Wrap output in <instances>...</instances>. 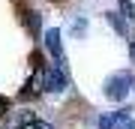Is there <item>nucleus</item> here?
I'll list each match as a JSON object with an SVG mask.
<instances>
[{
  "mask_svg": "<svg viewBox=\"0 0 135 129\" xmlns=\"http://www.w3.org/2000/svg\"><path fill=\"white\" fill-rule=\"evenodd\" d=\"M120 6H123V15H126V18H135V0H120Z\"/></svg>",
  "mask_w": 135,
  "mask_h": 129,
  "instance_id": "obj_10",
  "label": "nucleus"
},
{
  "mask_svg": "<svg viewBox=\"0 0 135 129\" xmlns=\"http://www.w3.org/2000/svg\"><path fill=\"white\" fill-rule=\"evenodd\" d=\"M96 126H99V129H114V114H102V117L96 120Z\"/></svg>",
  "mask_w": 135,
  "mask_h": 129,
  "instance_id": "obj_11",
  "label": "nucleus"
},
{
  "mask_svg": "<svg viewBox=\"0 0 135 129\" xmlns=\"http://www.w3.org/2000/svg\"><path fill=\"white\" fill-rule=\"evenodd\" d=\"M69 84L66 78V69H63V63H54V66H45V81H42V90L48 93H63Z\"/></svg>",
  "mask_w": 135,
  "mask_h": 129,
  "instance_id": "obj_2",
  "label": "nucleus"
},
{
  "mask_svg": "<svg viewBox=\"0 0 135 129\" xmlns=\"http://www.w3.org/2000/svg\"><path fill=\"white\" fill-rule=\"evenodd\" d=\"M3 114H6V102L0 99V117H3Z\"/></svg>",
  "mask_w": 135,
  "mask_h": 129,
  "instance_id": "obj_12",
  "label": "nucleus"
},
{
  "mask_svg": "<svg viewBox=\"0 0 135 129\" xmlns=\"http://www.w3.org/2000/svg\"><path fill=\"white\" fill-rule=\"evenodd\" d=\"M69 27H72L75 36H84V33H87V18H84V15H81V18H72V24H69Z\"/></svg>",
  "mask_w": 135,
  "mask_h": 129,
  "instance_id": "obj_8",
  "label": "nucleus"
},
{
  "mask_svg": "<svg viewBox=\"0 0 135 129\" xmlns=\"http://www.w3.org/2000/svg\"><path fill=\"white\" fill-rule=\"evenodd\" d=\"M27 123H33V111H15L9 117V123H6V129H21Z\"/></svg>",
  "mask_w": 135,
  "mask_h": 129,
  "instance_id": "obj_5",
  "label": "nucleus"
},
{
  "mask_svg": "<svg viewBox=\"0 0 135 129\" xmlns=\"http://www.w3.org/2000/svg\"><path fill=\"white\" fill-rule=\"evenodd\" d=\"M27 27L33 36H39V12H27Z\"/></svg>",
  "mask_w": 135,
  "mask_h": 129,
  "instance_id": "obj_9",
  "label": "nucleus"
},
{
  "mask_svg": "<svg viewBox=\"0 0 135 129\" xmlns=\"http://www.w3.org/2000/svg\"><path fill=\"white\" fill-rule=\"evenodd\" d=\"M105 18H108V24H111V27L117 30V36H126V33H129V21L123 18V12H108Z\"/></svg>",
  "mask_w": 135,
  "mask_h": 129,
  "instance_id": "obj_4",
  "label": "nucleus"
},
{
  "mask_svg": "<svg viewBox=\"0 0 135 129\" xmlns=\"http://www.w3.org/2000/svg\"><path fill=\"white\" fill-rule=\"evenodd\" d=\"M45 48H48V54L54 57V63H66L63 57V42H60V30H45Z\"/></svg>",
  "mask_w": 135,
  "mask_h": 129,
  "instance_id": "obj_3",
  "label": "nucleus"
},
{
  "mask_svg": "<svg viewBox=\"0 0 135 129\" xmlns=\"http://www.w3.org/2000/svg\"><path fill=\"white\" fill-rule=\"evenodd\" d=\"M132 84H135V78L129 75V72H114V75H108L105 78V93L111 102H123L126 96L132 93Z\"/></svg>",
  "mask_w": 135,
  "mask_h": 129,
  "instance_id": "obj_1",
  "label": "nucleus"
},
{
  "mask_svg": "<svg viewBox=\"0 0 135 129\" xmlns=\"http://www.w3.org/2000/svg\"><path fill=\"white\" fill-rule=\"evenodd\" d=\"M42 81H45V66H36V69H33V78H30L27 93H42Z\"/></svg>",
  "mask_w": 135,
  "mask_h": 129,
  "instance_id": "obj_6",
  "label": "nucleus"
},
{
  "mask_svg": "<svg viewBox=\"0 0 135 129\" xmlns=\"http://www.w3.org/2000/svg\"><path fill=\"white\" fill-rule=\"evenodd\" d=\"M129 57H132V63H135V45H129Z\"/></svg>",
  "mask_w": 135,
  "mask_h": 129,
  "instance_id": "obj_13",
  "label": "nucleus"
},
{
  "mask_svg": "<svg viewBox=\"0 0 135 129\" xmlns=\"http://www.w3.org/2000/svg\"><path fill=\"white\" fill-rule=\"evenodd\" d=\"M114 126L117 129H135V120L129 117V108H123V111L114 114Z\"/></svg>",
  "mask_w": 135,
  "mask_h": 129,
  "instance_id": "obj_7",
  "label": "nucleus"
}]
</instances>
